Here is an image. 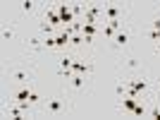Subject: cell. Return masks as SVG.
Segmentation results:
<instances>
[{"label": "cell", "instance_id": "obj_1", "mask_svg": "<svg viewBox=\"0 0 160 120\" xmlns=\"http://www.w3.org/2000/svg\"><path fill=\"white\" fill-rule=\"evenodd\" d=\"M69 111H72V103L67 99V94H55V96L43 99L38 113L48 115V118H62V115H67Z\"/></svg>", "mask_w": 160, "mask_h": 120}, {"label": "cell", "instance_id": "obj_2", "mask_svg": "<svg viewBox=\"0 0 160 120\" xmlns=\"http://www.w3.org/2000/svg\"><path fill=\"white\" fill-rule=\"evenodd\" d=\"M7 79L12 87H22V84H33L36 82V70L31 65H14L7 70Z\"/></svg>", "mask_w": 160, "mask_h": 120}, {"label": "cell", "instance_id": "obj_3", "mask_svg": "<svg viewBox=\"0 0 160 120\" xmlns=\"http://www.w3.org/2000/svg\"><path fill=\"white\" fill-rule=\"evenodd\" d=\"M129 12H132V7L124 5V3H105V7H103V24L105 22H124Z\"/></svg>", "mask_w": 160, "mask_h": 120}, {"label": "cell", "instance_id": "obj_4", "mask_svg": "<svg viewBox=\"0 0 160 120\" xmlns=\"http://www.w3.org/2000/svg\"><path fill=\"white\" fill-rule=\"evenodd\" d=\"M46 51V36L41 39V36H27L24 39V55H31V58H36V55H41Z\"/></svg>", "mask_w": 160, "mask_h": 120}, {"label": "cell", "instance_id": "obj_5", "mask_svg": "<svg viewBox=\"0 0 160 120\" xmlns=\"http://www.w3.org/2000/svg\"><path fill=\"white\" fill-rule=\"evenodd\" d=\"M132 36H134V31H132V27H124V29H120V31L115 34V39L110 41V48L112 51H124V48L132 43Z\"/></svg>", "mask_w": 160, "mask_h": 120}, {"label": "cell", "instance_id": "obj_6", "mask_svg": "<svg viewBox=\"0 0 160 120\" xmlns=\"http://www.w3.org/2000/svg\"><path fill=\"white\" fill-rule=\"evenodd\" d=\"M88 74H74L72 79L67 82V89H69V94L72 96H79V94H86L88 91Z\"/></svg>", "mask_w": 160, "mask_h": 120}, {"label": "cell", "instance_id": "obj_7", "mask_svg": "<svg viewBox=\"0 0 160 120\" xmlns=\"http://www.w3.org/2000/svg\"><path fill=\"white\" fill-rule=\"evenodd\" d=\"M72 70L74 74H93V63H91V58H84V55H74V63H72Z\"/></svg>", "mask_w": 160, "mask_h": 120}, {"label": "cell", "instance_id": "obj_8", "mask_svg": "<svg viewBox=\"0 0 160 120\" xmlns=\"http://www.w3.org/2000/svg\"><path fill=\"white\" fill-rule=\"evenodd\" d=\"M136 103H139V99H134V96H124V99H120V113L132 115L134 108H136Z\"/></svg>", "mask_w": 160, "mask_h": 120}, {"label": "cell", "instance_id": "obj_9", "mask_svg": "<svg viewBox=\"0 0 160 120\" xmlns=\"http://www.w3.org/2000/svg\"><path fill=\"white\" fill-rule=\"evenodd\" d=\"M19 10H22V14H29V17H31V14H36L41 10V5H38V3H33V0H22Z\"/></svg>", "mask_w": 160, "mask_h": 120}, {"label": "cell", "instance_id": "obj_10", "mask_svg": "<svg viewBox=\"0 0 160 120\" xmlns=\"http://www.w3.org/2000/svg\"><path fill=\"white\" fill-rule=\"evenodd\" d=\"M127 77H124V74H122V77H117V84H115V96H117V99H124V96H127Z\"/></svg>", "mask_w": 160, "mask_h": 120}, {"label": "cell", "instance_id": "obj_11", "mask_svg": "<svg viewBox=\"0 0 160 120\" xmlns=\"http://www.w3.org/2000/svg\"><path fill=\"white\" fill-rule=\"evenodd\" d=\"M148 118L160 120V99H151V103H148Z\"/></svg>", "mask_w": 160, "mask_h": 120}, {"label": "cell", "instance_id": "obj_12", "mask_svg": "<svg viewBox=\"0 0 160 120\" xmlns=\"http://www.w3.org/2000/svg\"><path fill=\"white\" fill-rule=\"evenodd\" d=\"M14 36H17V27L14 24H5L2 27V43H10Z\"/></svg>", "mask_w": 160, "mask_h": 120}, {"label": "cell", "instance_id": "obj_13", "mask_svg": "<svg viewBox=\"0 0 160 120\" xmlns=\"http://www.w3.org/2000/svg\"><path fill=\"white\" fill-rule=\"evenodd\" d=\"M124 67H127L129 72H134V70H139V67H141V63H139V58L127 55V58H124Z\"/></svg>", "mask_w": 160, "mask_h": 120}, {"label": "cell", "instance_id": "obj_14", "mask_svg": "<svg viewBox=\"0 0 160 120\" xmlns=\"http://www.w3.org/2000/svg\"><path fill=\"white\" fill-rule=\"evenodd\" d=\"M29 103H31V106H41V103H43V96H41L38 89H31V94H29Z\"/></svg>", "mask_w": 160, "mask_h": 120}, {"label": "cell", "instance_id": "obj_15", "mask_svg": "<svg viewBox=\"0 0 160 120\" xmlns=\"http://www.w3.org/2000/svg\"><path fill=\"white\" fill-rule=\"evenodd\" d=\"M100 34H103V39L112 41V39H115V34H117V31H115V29L110 27V24H103V27H100Z\"/></svg>", "mask_w": 160, "mask_h": 120}, {"label": "cell", "instance_id": "obj_16", "mask_svg": "<svg viewBox=\"0 0 160 120\" xmlns=\"http://www.w3.org/2000/svg\"><path fill=\"white\" fill-rule=\"evenodd\" d=\"M98 31H100L98 24H84V29H81V34H84V36H96Z\"/></svg>", "mask_w": 160, "mask_h": 120}, {"label": "cell", "instance_id": "obj_17", "mask_svg": "<svg viewBox=\"0 0 160 120\" xmlns=\"http://www.w3.org/2000/svg\"><path fill=\"white\" fill-rule=\"evenodd\" d=\"M143 39H148V41H153V43H158V41H160V31L146 29V31H143Z\"/></svg>", "mask_w": 160, "mask_h": 120}, {"label": "cell", "instance_id": "obj_18", "mask_svg": "<svg viewBox=\"0 0 160 120\" xmlns=\"http://www.w3.org/2000/svg\"><path fill=\"white\" fill-rule=\"evenodd\" d=\"M151 29H153V31H160V14H155V17H153V22H151Z\"/></svg>", "mask_w": 160, "mask_h": 120}, {"label": "cell", "instance_id": "obj_19", "mask_svg": "<svg viewBox=\"0 0 160 120\" xmlns=\"http://www.w3.org/2000/svg\"><path fill=\"white\" fill-rule=\"evenodd\" d=\"M153 91H155V99H160V77L155 79V84H153Z\"/></svg>", "mask_w": 160, "mask_h": 120}, {"label": "cell", "instance_id": "obj_20", "mask_svg": "<svg viewBox=\"0 0 160 120\" xmlns=\"http://www.w3.org/2000/svg\"><path fill=\"white\" fill-rule=\"evenodd\" d=\"M153 46H155V53L160 55V41H158V43H153Z\"/></svg>", "mask_w": 160, "mask_h": 120}]
</instances>
